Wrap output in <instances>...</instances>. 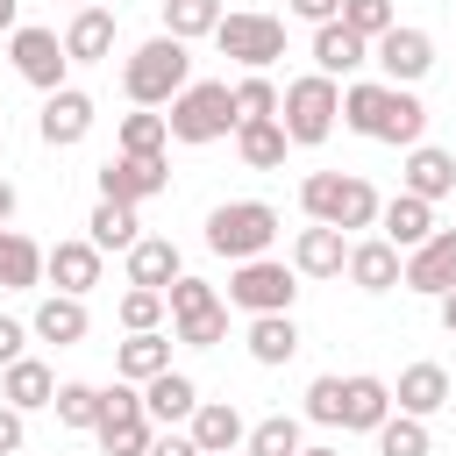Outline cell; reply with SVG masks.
Masks as SVG:
<instances>
[{"instance_id": "f1b7e54d", "label": "cell", "mask_w": 456, "mask_h": 456, "mask_svg": "<svg viewBox=\"0 0 456 456\" xmlns=\"http://www.w3.org/2000/svg\"><path fill=\"white\" fill-rule=\"evenodd\" d=\"M242 349H249V363L278 370V363H292V356H299V321H292V314H256V321H249V335H242Z\"/></svg>"}, {"instance_id": "cb8c5ba5", "label": "cell", "mask_w": 456, "mask_h": 456, "mask_svg": "<svg viewBox=\"0 0 456 456\" xmlns=\"http://www.w3.org/2000/svg\"><path fill=\"white\" fill-rule=\"evenodd\" d=\"M178 278H185V256H178L171 235H142V242L128 249V285H142V292H171Z\"/></svg>"}, {"instance_id": "5bb4252c", "label": "cell", "mask_w": 456, "mask_h": 456, "mask_svg": "<svg viewBox=\"0 0 456 456\" xmlns=\"http://www.w3.org/2000/svg\"><path fill=\"white\" fill-rule=\"evenodd\" d=\"M100 271H107V256H100L86 235H64V242H50V249H43V278H50V292L86 299V292L100 285Z\"/></svg>"}, {"instance_id": "bcb514c9", "label": "cell", "mask_w": 456, "mask_h": 456, "mask_svg": "<svg viewBox=\"0 0 456 456\" xmlns=\"http://www.w3.org/2000/svg\"><path fill=\"white\" fill-rule=\"evenodd\" d=\"M14 356H28V321H14V314H0V370H7Z\"/></svg>"}, {"instance_id": "9a60e30c", "label": "cell", "mask_w": 456, "mask_h": 456, "mask_svg": "<svg viewBox=\"0 0 456 456\" xmlns=\"http://www.w3.org/2000/svg\"><path fill=\"white\" fill-rule=\"evenodd\" d=\"M185 435H192V449H200V456H242L249 420L235 413V399H200V406H192V420H185Z\"/></svg>"}, {"instance_id": "ee69618b", "label": "cell", "mask_w": 456, "mask_h": 456, "mask_svg": "<svg viewBox=\"0 0 456 456\" xmlns=\"http://www.w3.org/2000/svg\"><path fill=\"white\" fill-rule=\"evenodd\" d=\"M306 420L314 428H342V378H314L306 385Z\"/></svg>"}, {"instance_id": "4dcf8cb0", "label": "cell", "mask_w": 456, "mask_h": 456, "mask_svg": "<svg viewBox=\"0 0 456 456\" xmlns=\"http://www.w3.org/2000/svg\"><path fill=\"white\" fill-rule=\"evenodd\" d=\"M86 242H93L100 256H107V249H121V256H128V249L142 242V221H135V207H121V200H100V207L86 214Z\"/></svg>"}, {"instance_id": "ba28073f", "label": "cell", "mask_w": 456, "mask_h": 456, "mask_svg": "<svg viewBox=\"0 0 456 456\" xmlns=\"http://www.w3.org/2000/svg\"><path fill=\"white\" fill-rule=\"evenodd\" d=\"M100 449L107 456H150V442H157V420L142 413V385H100Z\"/></svg>"}, {"instance_id": "f546056e", "label": "cell", "mask_w": 456, "mask_h": 456, "mask_svg": "<svg viewBox=\"0 0 456 456\" xmlns=\"http://www.w3.org/2000/svg\"><path fill=\"white\" fill-rule=\"evenodd\" d=\"M192 406H200V385H192L185 370H164V378H150V385H142V413H150L157 428L192 420Z\"/></svg>"}, {"instance_id": "3957f363", "label": "cell", "mask_w": 456, "mask_h": 456, "mask_svg": "<svg viewBox=\"0 0 456 456\" xmlns=\"http://www.w3.org/2000/svg\"><path fill=\"white\" fill-rule=\"evenodd\" d=\"M335 121H342V86H335V78L306 71V78H292V86L278 93V128H285V142H292V150L328 142V135H335Z\"/></svg>"}, {"instance_id": "8d00e7d4", "label": "cell", "mask_w": 456, "mask_h": 456, "mask_svg": "<svg viewBox=\"0 0 456 456\" xmlns=\"http://www.w3.org/2000/svg\"><path fill=\"white\" fill-rule=\"evenodd\" d=\"M306 449V420L299 413H271L242 435V456H299Z\"/></svg>"}, {"instance_id": "83f0119b", "label": "cell", "mask_w": 456, "mask_h": 456, "mask_svg": "<svg viewBox=\"0 0 456 456\" xmlns=\"http://www.w3.org/2000/svg\"><path fill=\"white\" fill-rule=\"evenodd\" d=\"M370 64V43L363 36H349L342 21H321L314 28V71L321 78H349V71H363Z\"/></svg>"}, {"instance_id": "d590c367", "label": "cell", "mask_w": 456, "mask_h": 456, "mask_svg": "<svg viewBox=\"0 0 456 456\" xmlns=\"http://www.w3.org/2000/svg\"><path fill=\"white\" fill-rule=\"evenodd\" d=\"M285 150H292V142H285L278 114H271V121H242V128H235V157H242L249 171H278V164H285Z\"/></svg>"}, {"instance_id": "e0dca14e", "label": "cell", "mask_w": 456, "mask_h": 456, "mask_svg": "<svg viewBox=\"0 0 456 456\" xmlns=\"http://www.w3.org/2000/svg\"><path fill=\"white\" fill-rule=\"evenodd\" d=\"M399 192H413V200H428V207H442V200H456V157L449 150H435V142H413L406 150V164H399Z\"/></svg>"}, {"instance_id": "c3c4849f", "label": "cell", "mask_w": 456, "mask_h": 456, "mask_svg": "<svg viewBox=\"0 0 456 456\" xmlns=\"http://www.w3.org/2000/svg\"><path fill=\"white\" fill-rule=\"evenodd\" d=\"M150 456H200V449H192V435H171V428H164V435L150 442Z\"/></svg>"}, {"instance_id": "f5cc1de1", "label": "cell", "mask_w": 456, "mask_h": 456, "mask_svg": "<svg viewBox=\"0 0 456 456\" xmlns=\"http://www.w3.org/2000/svg\"><path fill=\"white\" fill-rule=\"evenodd\" d=\"M299 456H342V449H299Z\"/></svg>"}, {"instance_id": "ac0fdd59", "label": "cell", "mask_w": 456, "mask_h": 456, "mask_svg": "<svg viewBox=\"0 0 456 456\" xmlns=\"http://www.w3.org/2000/svg\"><path fill=\"white\" fill-rule=\"evenodd\" d=\"M449 399H456V385H449L442 363H406L399 385H392V413H413V420H435Z\"/></svg>"}, {"instance_id": "f6af8a7d", "label": "cell", "mask_w": 456, "mask_h": 456, "mask_svg": "<svg viewBox=\"0 0 456 456\" xmlns=\"http://www.w3.org/2000/svg\"><path fill=\"white\" fill-rule=\"evenodd\" d=\"M21 442H28V413H14L0 399V456H21Z\"/></svg>"}, {"instance_id": "8992f818", "label": "cell", "mask_w": 456, "mask_h": 456, "mask_svg": "<svg viewBox=\"0 0 456 456\" xmlns=\"http://www.w3.org/2000/svg\"><path fill=\"white\" fill-rule=\"evenodd\" d=\"M164 314H171V335H178L185 349H221V342H228V299H221L207 278H192V271L164 292Z\"/></svg>"}, {"instance_id": "4fadbf2b", "label": "cell", "mask_w": 456, "mask_h": 456, "mask_svg": "<svg viewBox=\"0 0 456 456\" xmlns=\"http://www.w3.org/2000/svg\"><path fill=\"white\" fill-rule=\"evenodd\" d=\"M399 285H406V292H420V299H442V292H456V228H435L420 249H406V264H399Z\"/></svg>"}, {"instance_id": "9c48e42d", "label": "cell", "mask_w": 456, "mask_h": 456, "mask_svg": "<svg viewBox=\"0 0 456 456\" xmlns=\"http://www.w3.org/2000/svg\"><path fill=\"white\" fill-rule=\"evenodd\" d=\"M214 50L235 57L242 71H271V64L285 57V21H278V14H256V7H235V14H221Z\"/></svg>"}, {"instance_id": "603a6c76", "label": "cell", "mask_w": 456, "mask_h": 456, "mask_svg": "<svg viewBox=\"0 0 456 456\" xmlns=\"http://www.w3.org/2000/svg\"><path fill=\"white\" fill-rule=\"evenodd\" d=\"M378 235L406 256V249H420V242L435 235V207H428V200H413V192H392V200L378 207Z\"/></svg>"}, {"instance_id": "816d5d0a", "label": "cell", "mask_w": 456, "mask_h": 456, "mask_svg": "<svg viewBox=\"0 0 456 456\" xmlns=\"http://www.w3.org/2000/svg\"><path fill=\"white\" fill-rule=\"evenodd\" d=\"M21 28V0H0V36H14Z\"/></svg>"}, {"instance_id": "1f68e13d", "label": "cell", "mask_w": 456, "mask_h": 456, "mask_svg": "<svg viewBox=\"0 0 456 456\" xmlns=\"http://www.w3.org/2000/svg\"><path fill=\"white\" fill-rule=\"evenodd\" d=\"M36 285H43V242L0 228V292H36Z\"/></svg>"}, {"instance_id": "7bdbcfd3", "label": "cell", "mask_w": 456, "mask_h": 456, "mask_svg": "<svg viewBox=\"0 0 456 456\" xmlns=\"http://www.w3.org/2000/svg\"><path fill=\"white\" fill-rule=\"evenodd\" d=\"M114 314H121V328H128V335H150V328H164V292H142V285H128Z\"/></svg>"}, {"instance_id": "f35d334b", "label": "cell", "mask_w": 456, "mask_h": 456, "mask_svg": "<svg viewBox=\"0 0 456 456\" xmlns=\"http://www.w3.org/2000/svg\"><path fill=\"white\" fill-rule=\"evenodd\" d=\"M50 413H57V428H100V385L64 378V385H57V399H50Z\"/></svg>"}, {"instance_id": "30bf717a", "label": "cell", "mask_w": 456, "mask_h": 456, "mask_svg": "<svg viewBox=\"0 0 456 456\" xmlns=\"http://www.w3.org/2000/svg\"><path fill=\"white\" fill-rule=\"evenodd\" d=\"M7 57H14V71H21V78L43 93V100H50L57 86H71V78H64V71H71L64 36H57V28H43V21H21V28L7 36Z\"/></svg>"}, {"instance_id": "d4e9b609", "label": "cell", "mask_w": 456, "mask_h": 456, "mask_svg": "<svg viewBox=\"0 0 456 456\" xmlns=\"http://www.w3.org/2000/svg\"><path fill=\"white\" fill-rule=\"evenodd\" d=\"M0 399H7L14 413H43V406L57 399V370H50L43 356H14V363L0 370Z\"/></svg>"}, {"instance_id": "277c9868", "label": "cell", "mask_w": 456, "mask_h": 456, "mask_svg": "<svg viewBox=\"0 0 456 456\" xmlns=\"http://www.w3.org/2000/svg\"><path fill=\"white\" fill-rule=\"evenodd\" d=\"M271 242H278V207L271 200H221L207 214V249L228 256V264L271 256Z\"/></svg>"}, {"instance_id": "db71d44e", "label": "cell", "mask_w": 456, "mask_h": 456, "mask_svg": "<svg viewBox=\"0 0 456 456\" xmlns=\"http://www.w3.org/2000/svg\"><path fill=\"white\" fill-rule=\"evenodd\" d=\"M78 7H100V0H71V14H78Z\"/></svg>"}, {"instance_id": "60d3db41", "label": "cell", "mask_w": 456, "mask_h": 456, "mask_svg": "<svg viewBox=\"0 0 456 456\" xmlns=\"http://www.w3.org/2000/svg\"><path fill=\"white\" fill-rule=\"evenodd\" d=\"M349 36H363V43H378L385 28H399V7L392 0H342V14H335Z\"/></svg>"}, {"instance_id": "d6a6232c", "label": "cell", "mask_w": 456, "mask_h": 456, "mask_svg": "<svg viewBox=\"0 0 456 456\" xmlns=\"http://www.w3.org/2000/svg\"><path fill=\"white\" fill-rule=\"evenodd\" d=\"M385 107H392V86H385V78L342 86V128H356V135H370V142H378V128H385Z\"/></svg>"}, {"instance_id": "7402d4cb", "label": "cell", "mask_w": 456, "mask_h": 456, "mask_svg": "<svg viewBox=\"0 0 456 456\" xmlns=\"http://www.w3.org/2000/svg\"><path fill=\"white\" fill-rule=\"evenodd\" d=\"M64 57L71 64H107L114 57V7L100 0V7H78L71 21H64Z\"/></svg>"}, {"instance_id": "f907efd6", "label": "cell", "mask_w": 456, "mask_h": 456, "mask_svg": "<svg viewBox=\"0 0 456 456\" xmlns=\"http://www.w3.org/2000/svg\"><path fill=\"white\" fill-rule=\"evenodd\" d=\"M435 321H442V335H456V292H442V299H435Z\"/></svg>"}, {"instance_id": "7dc6e473", "label": "cell", "mask_w": 456, "mask_h": 456, "mask_svg": "<svg viewBox=\"0 0 456 456\" xmlns=\"http://www.w3.org/2000/svg\"><path fill=\"white\" fill-rule=\"evenodd\" d=\"M285 14H299V21H314V28H321V21H335V14H342V0H285Z\"/></svg>"}, {"instance_id": "681fc988", "label": "cell", "mask_w": 456, "mask_h": 456, "mask_svg": "<svg viewBox=\"0 0 456 456\" xmlns=\"http://www.w3.org/2000/svg\"><path fill=\"white\" fill-rule=\"evenodd\" d=\"M14 207H21V192H14L7 178H0V228H14Z\"/></svg>"}, {"instance_id": "e575fe53", "label": "cell", "mask_w": 456, "mask_h": 456, "mask_svg": "<svg viewBox=\"0 0 456 456\" xmlns=\"http://www.w3.org/2000/svg\"><path fill=\"white\" fill-rule=\"evenodd\" d=\"M164 150H171V128H164L157 107L121 114V128H114V157H164Z\"/></svg>"}, {"instance_id": "4316f807", "label": "cell", "mask_w": 456, "mask_h": 456, "mask_svg": "<svg viewBox=\"0 0 456 456\" xmlns=\"http://www.w3.org/2000/svg\"><path fill=\"white\" fill-rule=\"evenodd\" d=\"M164 370H171V335H164V328L114 342V378H121V385H150V378H164Z\"/></svg>"}, {"instance_id": "2e32d148", "label": "cell", "mask_w": 456, "mask_h": 456, "mask_svg": "<svg viewBox=\"0 0 456 456\" xmlns=\"http://www.w3.org/2000/svg\"><path fill=\"white\" fill-rule=\"evenodd\" d=\"M93 114H100V107H93V93L57 86V93L43 100V121H36V128H43V142H50V150H71V142H86V135H93Z\"/></svg>"}, {"instance_id": "ffe728a7", "label": "cell", "mask_w": 456, "mask_h": 456, "mask_svg": "<svg viewBox=\"0 0 456 456\" xmlns=\"http://www.w3.org/2000/svg\"><path fill=\"white\" fill-rule=\"evenodd\" d=\"M86 299H71V292H43L36 299V314H28V335L36 342H57V349H78L86 342Z\"/></svg>"}, {"instance_id": "74e56055", "label": "cell", "mask_w": 456, "mask_h": 456, "mask_svg": "<svg viewBox=\"0 0 456 456\" xmlns=\"http://www.w3.org/2000/svg\"><path fill=\"white\" fill-rule=\"evenodd\" d=\"M221 0H164V36H178V43H200V36H214L221 28Z\"/></svg>"}, {"instance_id": "484cf974", "label": "cell", "mask_w": 456, "mask_h": 456, "mask_svg": "<svg viewBox=\"0 0 456 456\" xmlns=\"http://www.w3.org/2000/svg\"><path fill=\"white\" fill-rule=\"evenodd\" d=\"M399 264H406V256H399L385 235H363V242H349V264H342V271H349L356 292H392V285H399Z\"/></svg>"}, {"instance_id": "6da1fadb", "label": "cell", "mask_w": 456, "mask_h": 456, "mask_svg": "<svg viewBox=\"0 0 456 456\" xmlns=\"http://www.w3.org/2000/svg\"><path fill=\"white\" fill-rule=\"evenodd\" d=\"M185 86H192V50H185L178 36H150V43H135L128 64H121V93H128L135 107H171Z\"/></svg>"}, {"instance_id": "b9f144b4", "label": "cell", "mask_w": 456, "mask_h": 456, "mask_svg": "<svg viewBox=\"0 0 456 456\" xmlns=\"http://www.w3.org/2000/svg\"><path fill=\"white\" fill-rule=\"evenodd\" d=\"M435 442H428V420H413V413H392L385 428H378V456H428Z\"/></svg>"}, {"instance_id": "d6986e66", "label": "cell", "mask_w": 456, "mask_h": 456, "mask_svg": "<svg viewBox=\"0 0 456 456\" xmlns=\"http://www.w3.org/2000/svg\"><path fill=\"white\" fill-rule=\"evenodd\" d=\"M285 264H292L299 278H342V264H349V235L306 221V228L292 235V256H285Z\"/></svg>"}, {"instance_id": "52a82bcc", "label": "cell", "mask_w": 456, "mask_h": 456, "mask_svg": "<svg viewBox=\"0 0 456 456\" xmlns=\"http://www.w3.org/2000/svg\"><path fill=\"white\" fill-rule=\"evenodd\" d=\"M292 299H299V271L292 264H278V256H249V264H235L228 271V306L235 314H292Z\"/></svg>"}, {"instance_id": "5b68a950", "label": "cell", "mask_w": 456, "mask_h": 456, "mask_svg": "<svg viewBox=\"0 0 456 456\" xmlns=\"http://www.w3.org/2000/svg\"><path fill=\"white\" fill-rule=\"evenodd\" d=\"M164 128H171V142H185V150L235 135V93H228V78H192V86L171 100Z\"/></svg>"}, {"instance_id": "44dd1931", "label": "cell", "mask_w": 456, "mask_h": 456, "mask_svg": "<svg viewBox=\"0 0 456 456\" xmlns=\"http://www.w3.org/2000/svg\"><path fill=\"white\" fill-rule=\"evenodd\" d=\"M385 420H392V385L370 378V370L342 378V428H349V435H378Z\"/></svg>"}, {"instance_id": "836d02e7", "label": "cell", "mask_w": 456, "mask_h": 456, "mask_svg": "<svg viewBox=\"0 0 456 456\" xmlns=\"http://www.w3.org/2000/svg\"><path fill=\"white\" fill-rule=\"evenodd\" d=\"M378 142H392V150H413V142H428V107H420V93H413V86H392V107H385V128H378Z\"/></svg>"}, {"instance_id": "8fae6325", "label": "cell", "mask_w": 456, "mask_h": 456, "mask_svg": "<svg viewBox=\"0 0 456 456\" xmlns=\"http://www.w3.org/2000/svg\"><path fill=\"white\" fill-rule=\"evenodd\" d=\"M370 64H378L385 86H420V78L435 71V36L413 28V21H399V28H385V36L370 43Z\"/></svg>"}, {"instance_id": "ab89813d", "label": "cell", "mask_w": 456, "mask_h": 456, "mask_svg": "<svg viewBox=\"0 0 456 456\" xmlns=\"http://www.w3.org/2000/svg\"><path fill=\"white\" fill-rule=\"evenodd\" d=\"M228 93H235V128H242V121H271V114H278V86H271L264 71H242Z\"/></svg>"}, {"instance_id": "7c38bea8", "label": "cell", "mask_w": 456, "mask_h": 456, "mask_svg": "<svg viewBox=\"0 0 456 456\" xmlns=\"http://www.w3.org/2000/svg\"><path fill=\"white\" fill-rule=\"evenodd\" d=\"M157 192H171V157H107L100 164V200L142 207Z\"/></svg>"}, {"instance_id": "7a4b0ae2", "label": "cell", "mask_w": 456, "mask_h": 456, "mask_svg": "<svg viewBox=\"0 0 456 456\" xmlns=\"http://www.w3.org/2000/svg\"><path fill=\"white\" fill-rule=\"evenodd\" d=\"M299 207H306V221H321V228H378V185L370 178H356V171H306L299 178Z\"/></svg>"}]
</instances>
